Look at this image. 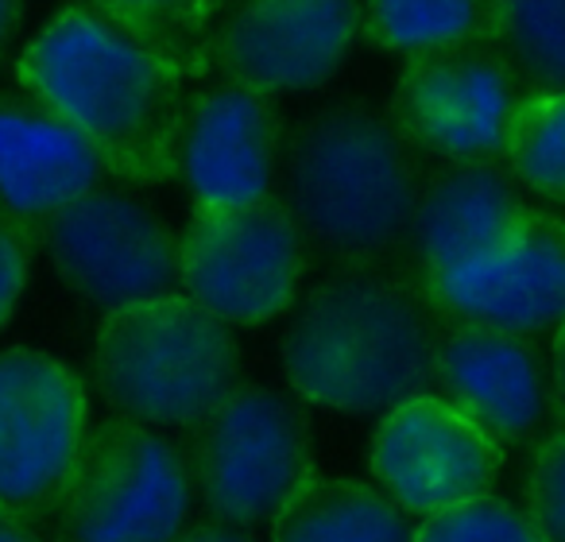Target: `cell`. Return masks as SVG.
<instances>
[{
    "label": "cell",
    "mask_w": 565,
    "mask_h": 542,
    "mask_svg": "<svg viewBox=\"0 0 565 542\" xmlns=\"http://www.w3.org/2000/svg\"><path fill=\"white\" fill-rule=\"evenodd\" d=\"M17 82L78 128L109 174L136 187L179 179V140L202 78L94 0H71L17 59Z\"/></svg>",
    "instance_id": "obj_1"
},
{
    "label": "cell",
    "mask_w": 565,
    "mask_h": 542,
    "mask_svg": "<svg viewBox=\"0 0 565 542\" xmlns=\"http://www.w3.org/2000/svg\"><path fill=\"white\" fill-rule=\"evenodd\" d=\"M446 315L418 272L384 264L333 267L282 333L295 395L338 415H387L434 392Z\"/></svg>",
    "instance_id": "obj_2"
},
{
    "label": "cell",
    "mask_w": 565,
    "mask_h": 542,
    "mask_svg": "<svg viewBox=\"0 0 565 542\" xmlns=\"http://www.w3.org/2000/svg\"><path fill=\"white\" fill-rule=\"evenodd\" d=\"M423 182L418 151L387 113L361 102L310 113L282 144L279 198L307 248L338 267L384 264L407 244Z\"/></svg>",
    "instance_id": "obj_3"
},
{
    "label": "cell",
    "mask_w": 565,
    "mask_h": 542,
    "mask_svg": "<svg viewBox=\"0 0 565 542\" xmlns=\"http://www.w3.org/2000/svg\"><path fill=\"white\" fill-rule=\"evenodd\" d=\"M89 372L120 418L190 431L241 384V349L217 315L171 291L105 310Z\"/></svg>",
    "instance_id": "obj_4"
},
{
    "label": "cell",
    "mask_w": 565,
    "mask_h": 542,
    "mask_svg": "<svg viewBox=\"0 0 565 542\" xmlns=\"http://www.w3.org/2000/svg\"><path fill=\"white\" fill-rule=\"evenodd\" d=\"M190 477L217 523H271L315 477V431L307 411L264 384H236L190 426Z\"/></svg>",
    "instance_id": "obj_5"
},
{
    "label": "cell",
    "mask_w": 565,
    "mask_h": 542,
    "mask_svg": "<svg viewBox=\"0 0 565 542\" xmlns=\"http://www.w3.org/2000/svg\"><path fill=\"white\" fill-rule=\"evenodd\" d=\"M307 259V236L279 194L194 205L179 236V287L225 326H264L295 307Z\"/></svg>",
    "instance_id": "obj_6"
},
{
    "label": "cell",
    "mask_w": 565,
    "mask_h": 542,
    "mask_svg": "<svg viewBox=\"0 0 565 542\" xmlns=\"http://www.w3.org/2000/svg\"><path fill=\"white\" fill-rule=\"evenodd\" d=\"M194 477L179 446L132 418L89 426L55 519L66 542H174L186 531Z\"/></svg>",
    "instance_id": "obj_7"
},
{
    "label": "cell",
    "mask_w": 565,
    "mask_h": 542,
    "mask_svg": "<svg viewBox=\"0 0 565 542\" xmlns=\"http://www.w3.org/2000/svg\"><path fill=\"white\" fill-rule=\"evenodd\" d=\"M89 434L82 376L40 349H0V508L24 519L58 511Z\"/></svg>",
    "instance_id": "obj_8"
},
{
    "label": "cell",
    "mask_w": 565,
    "mask_h": 542,
    "mask_svg": "<svg viewBox=\"0 0 565 542\" xmlns=\"http://www.w3.org/2000/svg\"><path fill=\"white\" fill-rule=\"evenodd\" d=\"M523 82L495 47H446L407 55L387 117L418 156L441 163L503 159Z\"/></svg>",
    "instance_id": "obj_9"
},
{
    "label": "cell",
    "mask_w": 565,
    "mask_h": 542,
    "mask_svg": "<svg viewBox=\"0 0 565 542\" xmlns=\"http://www.w3.org/2000/svg\"><path fill=\"white\" fill-rule=\"evenodd\" d=\"M40 252L78 299L102 310L171 295L179 287V233L117 190L78 198L40 229Z\"/></svg>",
    "instance_id": "obj_10"
},
{
    "label": "cell",
    "mask_w": 565,
    "mask_h": 542,
    "mask_svg": "<svg viewBox=\"0 0 565 542\" xmlns=\"http://www.w3.org/2000/svg\"><path fill=\"white\" fill-rule=\"evenodd\" d=\"M500 465V442L438 392L380 415L369 442L372 485L384 488L415 523L492 496Z\"/></svg>",
    "instance_id": "obj_11"
},
{
    "label": "cell",
    "mask_w": 565,
    "mask_h": 542,
    "mask_svg": "<svg viewBox=\"0 0 565 542\" xmlns=\"http://www.w3.org/2000/svg\"><path fill=\"white\" fill-rule=\"evenodd\" d=\"M364 40V0H236L210 35L221 78L264 94L318 89Z\"/></svg>",
    "instance_id": "obj_12"
},
{
    "label": "cell",
    "mask_w": 565,
    "mask_h": 542,
    "mask_svg": "<svg viewBox=\"0 0 565 542\" xmlns=\"http://www.w3.org/2000/svg\"><path fill=\"white\" fill-rule=\"evenodd\" d=\"M449 322H477L519 338L565 326V217L531 205L526 217L480 256L418 276Z\"/></svg>",
    "instance_id": "obj_13"
},
{
    "label": "cell",
    "mask_w": 565,
    "mask_h": 542,
    "mask_svg": "<svg viewBox=\"0 0 565 542\" xmlns=\"http://www.w3.org/2000/svg\"><path fill=\"white\" fill-rule=\"evenodd\" d=\"M279 105L236 78L194 89L179 140V179L194 205H244L279 194L282 167Z\"/></svg>",
    "instance_id": "obj_14"
},
{
    "label": "cell",
    "mask_w": 565,
    "mask_h": 542,
    "mask_svg": "<svg viewBox=\"0 0 565 542\" xmlns=\"http://www.w3.org/2000/svg\"><path fill=\"white\" fill-rule=\"evenodd\" d=\"M434 392L492 434L503 449L531 442L554 415L550 361H542L534 338L477 322L446 318Z\"/></svg>",
    "instance_id": "obj_15"
},
{
    "label": "cell",
    "mask_w": 565,
    "mask_h": 542,
    "mask_svg": "<svg viewBox=\"0 0 565 542\" xmlns=\"http://www.w3.org/2000/svg\"><path fill=\"white\" fill-rule=\"evenodd\" d=\"M109 167L94 144L71 128L47 102L0 94V213L40 229L78 198L102 190Z\"/></svg>",
    "instance_id": "obj_16"
},
{
    "label": "cell",
    "mask_w": 565,
    "mask_h": 542,
    "mask_svg": "<svg viewBox=\"0 0 565 542\" xmlns=\"http://www.w3.org/2000/svg\"><path fill=\"white\" fill-rule=\"evenodd\" d=\"M531 202L503 159L441 163L426 174L407 248L418 276H438L500 244Z\"/></svg>",
    "instance_id": "obj_17"
},
{
    "label": "cell",
    "mask_w": 565,
    "mask_h": 542,
    "mask_svg": "<svg viewBox=\"0 0 565 542\" xmlns=\"http://www.w3.org/2000/svg\"><path fill=\"white\" fill-rule=\"evenodd\" d=\"M267 542H415V519L380 485L315 472L271 519Z\"/></svg>",
    "instance_id": "obj_18"
},
{
    "label": "cell",
    "mask_w": 565,
    "mask_h": 542,
    "mask_svg": "<svg viewBox=\"0 0 565 542\" xmlns=\"http://www.w3.org/2000/svg\"><path fill=\"white\" fill-rule=\"evenodd\" d=\"M503 0H364V40L392 55L492 47Z\"/></svg>",
    "instance_id": "obj_19"
},
{
    "label": "cell",
    "mask_w": 565,
    "mask_h": 542,
    "mask_svg": "<svg viewBox=\"0 0 565 542\" xmlns=\"http://www.w3.org/2000/svg\"><path fill=\"white\" fill-rule=\"evenodd\" d=\"M492 47L526 94H565V0H503Z\"/></svg>",
    "instance_id": "obj_20"
},
{
    "label": "cell",
    "mask_w": 565,
    "mask_h": 542,
    "mask_svg": "<svg viewBox=\"0 0 565 542\" xmlns=\"http://www.w3.org/2000/svg\"><path fill=\"white\" fill-rule=\"evenodd\" d=\"M94 4L202 78L213 74L210 28L225 17L228 0H94Z\"/></svg>",
    "instance_id": "obj_21"
},
{
    "label": "cell",
    "mask_w": 565,
    "mask_h": 542,
    "mask_svg": "<svg viewBox=\"0 0 565 542\" xmlns=\"http://www.w3.org/2000/svg\"><path fill=\"white\" fill-rule=\"evenodd\" d=\"M503 163L526 194L565 202V94H526L519 102Z\"/></svg>",
    "instance_id": "obj_22"
},
{
    "label": "cell",
    "mask_w": 565,
    "mask_h": 542,
    "mask_svg": "<svg viewBox=\"0 0 565 542\" xmlns=\"http://www.w3.org/2000/svg\"><path fill=\"white\" fill-rule=\"evenodd\" d=\"M415 542H546L526 508L500 496H480L465 508L418 519Z\"/></svg>",
    "instance_id": "obj_23"
},
{
    "label": "cell",
    "mask_w": 565,
    "mask_h": 542,
    "mask_svg": "<svg viewBox=\"0 0 565 542\" xmlns=\"http://www.w3.org/2000/svg\"><path fill=\"white\" fill-rule=\"evenodd\" d=\"M523 508L546 542H565V426L534 442L523 477Z\"/></svg>",
    "instance_id": "obj_24"
},
{
    "label": "cell",
    "mask_w": 565,
    "mask_h": 542,
    "mask_svg": "<svg viewBox=\"0 0 565 542\" xmlns=\"http://www.w3.org/2000/svg\"><path fill=\"white\" fill-rule=\"evenodd\" d=\"M40 252V236L32 225L0 213V326H9L17 302L32 276V259Z\"/></svg>",
    "instance_id": "obj_25"
},
{
    "label": "cell",
    "mask_w": 565,
    "mask_h": 542,
    "mask_svg": "<svg viewBox=\"0 0 565 542\" xmlns=\"http://www.w3.org/2000/svg\"><path fill=\"white\" fill-rule=\"evenodd\" d=\"M174 542H267V539H256L252 527H233V523H198V527H186Z\"/></svg>",
    "instance_id": "obj_26"
},
{
    "label": "cell",
    "mask_w": 565,
    "mask_h": 542,
    "mask_svg": "<svg viewBox=\"0 0 565 542\" xmlns=\"http://www.w3.org/2000/svg\"><path fill=\"white\" fill-rule=\"evenodd\" d=\"M550 392H554V415L565 426V326L550 333Z\"/></svg>",
    "instance_id": "obj_27"
},
{
    "label": "cell",
    "mask_w": 565,
    "mask_h": 542,
    "mask_svg": "<svg viewBox=\"0 0 565 542\" xmlns=\"http://www.w3.org/2000/svg\"><path fill=\"white\" fill-rule=\"evenodd\" d=\"M0 542H51V539L35 527V519H24L17 511L0 508Z\"/></svg>",
    "instance_id": "obj_28"
},
{
    "label": "cell",
    "mask_w": 565,
    "mask_h": 542,
    "mask_svg": "<svg viewBox=\"0 0 565 542\" xmlns=\"http://www.w3.org/2000/svg\"><path fill=\"white\" fill-rule=\"evenodd\" d=\"M20 20H24V0H0V55L20 32Z\"/></svg>",
    "instance_id": "obj_29"
}]
</instances>
